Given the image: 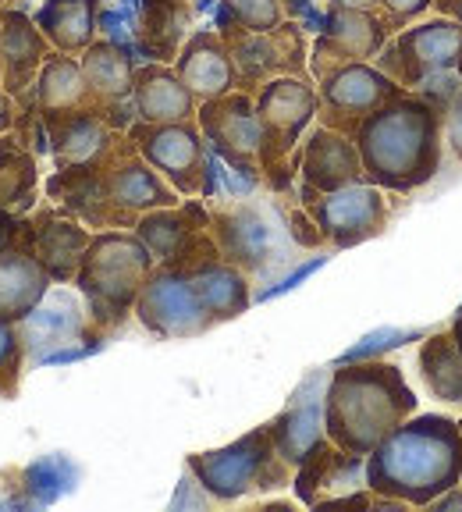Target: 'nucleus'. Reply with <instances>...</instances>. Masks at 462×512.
<instances>
[{
  "instance_id": "nucleus-1",
  "label": "nucleus",
  "mask_w": 462,
  "mask_h": 512,
  "mask_svg": "<svg viewBox=\"0 0 462 512\" xmlns=\"http://www.w3.org/2000/svg\"><path fill=\"white\" fill-rule=\"evenodd\" d=\"M363 160V178L384 192H416L441 171L445 118L420 93L402 89L370 111L352 132Z\"/></svg>"
},
{
  "instance_id": "nucleus-2",
  "label": "nucleus",
  "mask_w": 462,
  "mask_h": 512,
  "mask_svg": "<svg viewBox=\"0 0 462 512\" xmlns=\"http://www.w3.org/2000/svg\"><path fill=\"white\" fill-rule=\"evenodd\" d=\"M455 484H462V431L452 416L416 409L367 456V491L377 498L427 509Z\"/></svg>"
},
{
  "instance_id": "nucleus-3",
  "label": "nucleus",
  "mask_w": 462,
  "mask_h": 512,
  "mask_svg": "<svg viewBox=\"0 0 462 512\" xmlns=\"http://www.w3.org/2000/svg\"><path fill=\"white\" fill-rule=\"evenodd\" d=\"M416 409L420 399L402 367L381 356L338 363L324 381V434L352 456L367 459Z\"/></svg>"
},
{
  "instance_id": "nucleus-4",
  "label": "nucleus",
  "mask_w": 462,
  "mask_h": 512,
  "mask_svg": "<svg viewBox=\"0 0 462 512\" xmlns=\"http://www.w3.org/2000/svg\"><path fill=\"white\" fill-rule=\"evenodd\" d=\"M153 267L157 260L136 232L104 228L89 239L75 285L86 299L89 324L96 328V335L125 324L128 313L136 310V299Z\"/></svg>"
},
{
  "instance_id": "nucleus-5",
  "label": "nucleus",
  "mask_w": 462,
  "mask_h": 512,
  "mask_svg": "<svg viewBox=\"0 0 462 512\" xmlns=\"http://www.w3.org/2000/svg\"><path fill=\"white\" fill-rule=\"evenodd\" d=\"M189 473L203 491L217 502H239L253 491H271L292 480V466L278 456L271 427H253L249 434L235 438L231 445L192 452L185 459Z\"/></svg>"
},
{
  "instance_id": "nucleus-6",
  "label": "nucleus",
  "mask_w": 462,
  "mask_h": 512,
  "mask_svg": "<svg viewBox=\"0 0 462 512\" xmlns=\"http://www.w3.org/2000/svg\"><path fill=\"white\" fill-rule=\"evenodd\" d=\"M256 114L263 125L260 171L274 189L285 192L292 185V150L320 111V96L303 75H278L256 89Z\"/></svg>"
},
{
  "instance_id": "nucleus-7",
  "label": "nucleus",
  "mask_w": 462,
  "mask_h": 512,
  "mask_svg": "<svg viewBox=\"0 0 462 512\" xmlns=\"http://www.w3.org/2000/svg\"><path fill=\"white\" fill-rule=\"evenodd\" d=\"M203 139L221 157V178L235 196H246L260 182V157H263V125L256 114V100L249 93H224L207 100L196 111Z\"/></svg>"
},
{
  "instance_id": "nucleus-8",
  "label": "nucleus",
  "mask_w": 462,
  "mask_h": 512,
  "mask_svg": "<svg viewBox=\"0 0 462 512\" xmlns=\"http://www.w3.org/2000/svg\"><path fill=\"white\" fill-rule=\"evenodd\" d=\"M132 313L157 338H200L210 328H217L196 285H192L189 271L171 264L153 267Z\"/></svg>"
},
{
  "instance_id": "nucleus-9",
  "label": "nucleus",
  "mask_w": 462,
  "mask_h": 512,
  "mask_svg": "<svg viewBox=\"0 0 462 512\" xmlns=\"http://www.w3.org/2000/svg\"><path fill=\"white\" fill-rule=\"evenodd\" d=\"M462 54V25L438 15L431 22L409 25L388 40L377 57V68L388 72L402 89H416L427 75L452 72Z\"/></svg>"
},
{
  "instance_id": "nucleus-10",
  "label": "nucleus",
  "mask_w": 462,
  "mask_h": 512,
  "mask_svg": "<svg viewBox=\"0 0 462 512\" xmlns=\"http://www.w3.org/2000/svg\"><path fill=\"white\" fill-rule=\"evenodd\" d=\"M128 139L136 143L139 157L150 164L178 196H200L203 171H207V139L196 121H171V125H128Z\"/></svg>"
},
{
  "instance_id": "nucleus-11",
  "label": "nucleus",
  "mask_w": 462,
  "mask_h": 512,
  "mask_svg": "<svg viewBox=\"0 0 462 512\" xmlns=\"http://www.w3.org/2000/svg\"><path fill=\"white\" fill-rule=\"evenodd\" d=\"M306 214L317 224L320 239L335 249H352L363 242L377 239L388 228V200L384 189L367 178H359L352 185H342L335 192L313 196L310 203H303Z\"/></svg>"
},
{
  "instance_id": "nucleus-12",
  "label": "nucleus",
  "mask_w": 462,
  "mask_h": 512,
  "mask_svg": "<svg viewBox=\"0 0 462 512\" xmlns=\"http://www.w3.org/2000/svg\"><path fill=\"white\" fill-rule=\"evenodd\" d=\"M399 93H402L399 82L391 79L388 72H381L377 64L345 61L320 79L317 96H320V111H324L320 118H324L327 128H338V132L352 136L359 121Z\"/></svg>"
},
{
  "instance_id": "nucleus-13",
  "label": "nucleus",
  "mask_w": 462,
  "mask_h": 512,
  "mask_svg": "<svg viewBox=\"0 0 462 512\" xmlns=\"http://www.w3.org/2000/svg\"><path fill=\"white\" fill-rule=\"evenodd\" d=\"M132 232L143 239L157 264H171L189 271L196 260L217 253V242L210 235V214L200 203H178V207L150 210L136 221Z\"/></svg>"
},
{
  "instance_id": "nucleus-14",
  "label": "nucleus",
  "mask_w": 462,
  "mask_h": 512,
  "mask_svg": "<svg viewBox=\"0 0 462 512\" xmlns=\"http://www.w3.org/2000/svg\"><path fill=\"white\" fill-rule=\"evenodd\" d=\"M82 75H86L89 100L93 111L118 132L128 128L136 118V104H132V86H136V61L132 50L111 40H93L82 50Z\"/></svg>"
},
{
  "instance_id": "nucleus-15",
  "label": "nucleus",
  "mask_w": 462,
  "mask_h": 512,
  "mask_svg": "<svg viewBox=\"0 0 462 512\" xmlns=\"http://www.w3.org/2000/svg\"><path fill=\"white\" fill-rule=\"evenodd\" d=\"M235 61V75L246 89H260L267 79L303 72V36L299 25H285L271 32H246L228 29L221 32Z\"/></svg>"
},
{
  "instance_id": "nucleus-16",
  "label": "nucleus",
  "mask_w": 462,
  "mask_h": 512,
  "mask_svg": "<svg viewBox=\"0 0 462 512\" xmlns=\"http://www.w3.org/2000/svg\"><path fill=\"white\" fill-rule=\"evenodd\" d=\"M359 477L367 480V459L342 452L335 441H320L303 466H295V495L306 505H374L370 495H356Z\"/></svg>"
},
{
  "instance_id": "nucleus-17",
  "label": "nucleus",
  "mask_w": 462,
  "mask_h": 512,
  "mask_svg": "<svg viewBox=\"0 0 462 512\" xmlns=\"http://www.w3.org/2000/svg\"><path fill=\"white\" fill-rule=\"evenodd\" d=\"M388 32V22L377 11L331 8L313 47V72L324 79L331 68L345 61H370L388 43Z\"/></svg>"
},
{
  "instance_id": "nucleus-18",
  "label": "nucleus",
  "mask_w": 462,
  "mask_h": 512,
  "mask_svg": "<svg viewBox=\"0 0 462 512\" xmlns=\"http://www.w3.org/2000/svg\"><path fill=\"white\" fill-rule=\"evenodd\" d=\"M292 164L299 171V182H303V203L363 178V160H359L352 136L327 125L313 128L303 150L292 157Z\"/></svg>"
},
{
  "instance_id": "nucleus-19",
  "label": "nucleus",
  "mask_w": 462,
  "mask_h": 512,
  "mask_svg": "<svg viewBox=\"0 0 462 512\" xmlns=\"http://www.w3.org/2000/svg\"><path fill=\"white\" fill-rule=\"evenodd\" d=\"M54 278L32 253V224H18L11 246L0 253V317L25 324L47 299Z\"/></svg>"
},
{
  "instance_id": "nucleus-20",
  "label": "nucleus",
  "mask_w": 462,
  "mask_h": 512,
  "mask_svg": "<svg viewBox=\"0 0 462 512\" xmlns=\"http://www.w3.org/2000/svg\"><path fill=\"white\" fill-rule=\"evenodd\" d=\"M210 235L228 264L242 267L246 274H260L278 260V242H274L271 221L249 203L221 207L210 214Z\"/></svg>"
},
{
  "instance_id": "nucleus-21",
  "label": "nucleus",
  "mask_w": 462,
  "mask_h": 512,
  "mask_svg": "<svg viewBox=\"0 0 462 512\" xmlns=\"http://www.w3.org/2000/svg\"><path fill=\"white\" fill-rule=\"evenodd\" d=\"M175 72L200 104L217 100V96L231 93V89L239 86V75H235V61H231L228 43H224V36L214 29L192 32L189 43L178 50Z\"/></svg>"
},
{
  "instance_id": "nucleus-22",
  "label": "nucleus",
  "mask_w": 462,
  "mask_h": 512,
  "mask_svg": "<svg viewBox=\"0 0 462 512\" xmlns=\"http://www.w3.org/2000/svg\"><path fill=\"white\" fill-rule=\"evenodd\" d=\"M47 128H50V153L57 160V171L89 168L96 160H104L111 153V146L121 139L93 107L47 118Z\"/></svg>"
},
{
  "instance_id": "nucleus-23",
  "label": "nucleus",
  "mask_w": 462,
  "mask_h": 512,
  "mask_svg": "<svg viewBox=\"0 0 462 512\" xmlns=\"http://www.w3.org/2000/svg\"><path fill=\"white\" fill-rule=\"evenodd\" d=\"M47 47V36L36 29V22L25 11H0V64H4L0 82H4V93L25 96V89L36 86V75L50 57Z\"/></svg>"
},
{
  "instance_id": "nucleus-24",
  "label": "nucleus",
  "mask_w": 462,
  "mask_h": 512,
  "mask_svg": "<svg viewBox=\"0 0 462 512\" xmlns=\"http://www.w3.org/2000/svg\"><path fill=\"white\" fill-rule=\"evenodd\" d=\"M132 104H136V121L146 125H171V121H196L200 100L189 93L175 68L164 64H139L136 86H132Z\"/></svg>"
},
{
  "instance_id": "nucleus-25",
  "label": "nucleus",
  "mask_w": 462,
  "mask_h": 512,
  "mask_svg": "<svg viewBox=\"0 0 462 512\" xmlns=\"http://www.w3.org/2000/svg\"><path fill=\"white\" fill-rule=\"evenodd\" d=\"M189 278L200 292L203 306H207L214 324H228V320L242 317L253 306V288H249V274L242 267L228 264L221 249L189 267Z\"/></svg>"
},
{
  "instance_id": "nucleus-26",
  "label": "nucleus",
  "mask_w": 462,
  "mask_h": 512,
  "mask_svg": "<svg viewBox=\"0 0 462 512\" xmlns=\"http://www.w3.org/2000/svg\"><path fill=\"white\" fill-rule=\"evenodd\" d=\"M89 239L93 235L68 214L47 210V214L32 221V253H36V260L47 267V274L54 281H75Z\"/></svg>"
},
{
  "instance_id": "nucleus-27",
  "label": "nucleus",
  "mask_w": 462,
  "mask_h": 512,
  "mask_svg": "<svg viewBox=\"0 0 462 512\" xmlns=\"http://www.w3.org/2000/svg\"><path fill=\"white\" fill-rule=\"evenodd\" d=\"M271 438L274 448H278V456L285 459L288 466H303L310 459V452L327 438L324 434V392L320 395H295L292 406L285 413H278L271 420Z\"/></svg>"
},
{
  "instance_id": "nucleus-28",
  "label": "nucleus",
  "mask_w": 462,
  "mask_h": 512,
  "mask_svg": "<svg viewBox=\"0 0 462 512\" xmlns=\"http://www.w3.org/2000/svg\"><path fill=\"white\" fill-rule=\"evenodd\" d=\"M32 89H36V111H43V118H57V114L93 107L82 64L75 61L72 54H61V50H54V54L43 61Z\"/></svg>"
},
{
  "instance_id": "nucleus-29",
  "label": "nucleus",
  "mask_w": 462,
  "mask_h": 512,
  "mask_svg": "<svg viewBox=\"0 0 462 512\" xmlns=\"http://www.w3.org/2000/svg\"><path fill=\"white\" fill-rule=\"evenodd\" d=\"M96 0H43L36 11V29L61 54H82L96 36Z\"/></svg>"
},
{
  "instance_id": "nucleus-30",
  "label": "nucleus",
  "mask_w": 462,
  "mask_h": 512,
  "mask_svg": "<svg viewBox=\"0 0 462 512\" xmlns=\"http://www.w3.org/2000/svg\"><path fill=\"white\" fill-rule=\"evenodd\" d=\"M416 367H420V381L431 392V399L462 406V352L455 345L452 328L423 338L420 352H416Z\"/></svg>"
},
{
  "instance_id": "nucleus-31",
  "label": "nucleus",
  "mask_w": 462,
  "mask_h": 512,
  "mask_svg": "<svg viewBox=\"0 0 462 512\" xmlns=\"http://www.w3.org/2000/svg\"><path fill=\"white\" fill-rule=\"evenodd\" d=\"M36 203V160L29 153L0 150V207L25 214Z\"/></svg>"
},
{
  "instance_id": "nucleus-32",
  "label": "nucleus",
  "mask_w": 462,
  "mask_h": 512,
  "mask_svg": "<svg viewBox=\"0 0 462 512\" xmlns=\"http://www.w3.org/2000/svg\"><path fill=\"white\" fill-rule=\"evenodd\" d=\"M22 356H25V342H22V328L15 320L0 317V395L8 399L18 388V374H22Z\"/></svg>"
},
{
  "instance_id": "nucleus-33",
  "label": "nucleus",
  "mask_w": 462,
  "mask_h": 512,
  "mask_svg": "<svg viewBox=\"0 0 462 512\" xmlns=\"http://www.w3.org/2000/svg\"><path fill=\"white\" fill-rule=\"evenodd\" d=\"M235 15V25L246 32H271L285 22L281 0H224Z\"/></svg>"
},
{
  "instance_id": "nucleus-34",
  "label": "nucleus",
  "mask_w": 462,
  "mask_h": 512,
  "mask_svg": "<svg viewBox=\"0 0 462 512\" xmlns=\"http://www.w3.org/2000/svg\"><path fill=\"white\" fill-rule=\"evenodd\" d=\"M416 338H423V331H399V328L374 331V335H367L359 345H352V349L345 352V356H342L338 363H349V360H374V356H381L384 349H399V345L416 342Z\"/></svg>"
},
{
  "instance_id": "nucleus-35",
  "label": "nucleus",
  "mask_w": 462,
  "mask_h": 512,
  "mask_svg": "<svg viewBox=\"0 0 462 512\" xmlns=\"http://www.w3.org/2000/svg\"><path fill=\"white\" fill-rule=\"evenodd\" d=\"M416 93H420L423 100H427V104H434L441 114H445L448 107H452L455 100L462 96V75L455 72V68H452V72L427 75V79H423L420 86H416Z\"/></svg>"
},
{
  "instance_id": "nucleus-36",
  "label": "nucleus",
  "mask_w": 462,
  "mask_h": 512,
  "mask_svg": "<svg viewBox=\"0 0 462 512\" xmlns=\"http://www.w3.org/2000/svg\"><path fill=\"white\" fill-rule=\"evenodd\" d=\"M377 8L384 11V22L388 29H402L413 18H420L427 8H434V0H377Z\"/></svg>"
},
{
  "instance_id": "nucleus-37",
  "label": "nucleus",
  "mask_w": 462,
  "mask_h": 512,
  "mask_svg": "<svg viewBox=\"0 0 462 512\" xmlns=\"http://www.w3.org/2000/svg\"><path fill=\"white\" fill-rule=\"evenodd\" d=\"M441 118H445L448 150H452V153H455V160H459V164H462V96H459V100H455L452 107H448L445 114H441Z\"/></svg>"
},
{
  "instance_id": "nucleus-38",
  "label": "nucleus",
  "mask_w": 462,
  "mask_h": 512,
  "mask_svg": "<svg viewBox=\"0 0 462 512\" xmlns=\"http://www.w3.org/2000/svg\"><path fill=\"white\" fill-rule=\"evenodd\" d=\"M324 264H327V256H313L310 264H303V267H299V271H292V274H288L285 281H281V285L267 288V292H263L260 299H274V296H285V292H292V288L299 285V281H306V278H310L313 271H320V267H324Z\"/></svg>"
},
{
  "instance_id": "nucleus-39",
  "label": "nucleus",
  "mask_w": 462,
  "mask_h": 512,
  "mask_svg": "<svg viewBox=\"0 0 462 512\" xmlns=\"http://www.w3.org/2000/svg\"><path fill=\"white\" fill-rule=\"evenodd\" d=\"M427 509H462V484H455V488H448V491H441L438 498H434Z\"/></svg>"
},
{
  "instance_id": "nucleus-40",
  "label": "nucleus",
  "mask_w": 462,
  "mask_h": 512,
  "mask_svg": "<svg viewBox=\"0 0 462 512\" xmlns=\"http://www.w3.org/2000/svg\"><path fill=\"white\" fill-rule=\"evenodd\" d=\"M15 228H18L15 214H11V210L0 207V253H4V249L11 246V239H15Z\"/></svg>"
},
{
  "instance_id": "nucleus-41",
  "label": "nucleus",
  "mask_w": 462,
  "mask_h": 512,
  "mask_svg": "<svg viewBox=\"0 0 462 512\" xmlns=\"http://www.w3.org/2000/svg\"><path fill=\"white\" fill-rule=\"evenodd\" d=\"M434 8H438V15H445L462 25V0H434Z\"/></svg>"
},
{
  "instance_id": "nucleus-42",
  "label": "nucleus",
  "mask_w": 462,
  "mask_h": 512,
  "mask_svg": "<svg viewBox=\"0 0 462 512\" xmlns=\"http://www.w3.org/2000/svg\"><path fill=\"white\" fill-rule=\"evenodd\" d=\"M281 8H285V15H292V18H303L306 11L313 8V0H281Z\"/></svg>"
},
{
  "instance_id": "nucleus-43",
  "label": "nucleus",
  "mask_w": 462,
  "mask_h": 512,
  "mask_svg": "<svg viewBox=\"0 0 462 512\" xmlns=\"http://www.w3.org/2000/svg\"><path fill=\"white\" fill-rule=\"evenodd\" d=\"M331 8H359V11H377V0H331Z\"/></svg>"
},
{
  "instance_id": "nucleus-44",
  "label": "nucleus",
  "mask_w": 462,
  "mask_h": 512,
  "mask_svg": "<svg viewBox=\"0 0 462 512\" xmlns=\"http://www.w3.org/2000/svg\"><path fill=\"white\" fill-rule=\"evenodd\" d=\"M452 335H455V345H459V352H462V306L455 310V317H452Z\"/></svg>"
},
{
  "instance_id": "nucleus-45",
  "label": "nucleus",
  "mask_w": 462,
  "mask_h": 512,
  "mask_svg": "<svg viewBox=\"0 0 462 512\" xmlns=\"http://www.w3.org/2000/svg\"><path fill=\"white\" fill-rule=\"evenodd\" d=\"M125 8H128V11H136V15H139V11L146 8V0H125Z\"/></svg>"
},
{
  "instance_id": "nucleus-46",
  "label": "nucleus",
  "mask_w": 462,
  "mask_h": 512,
  "mask_svg": "<svg viewBox=\"0 0 462 512\" xmlns=\"http://www.w3.org/2000/svg\"><path fill=\"white\" fill-rule=\"evenodd\" d=\"M196 8H200V11H214V8H217V0H200Z\"/></svg>"
},
{
  "instance_id": "nucleus-47",
  "label": "nucleus",
  "mask_w": 462,
  "mask_h": 512,
  "mask_svg": "<svg viewBox=\"0 0 462 512\" xmlns=\"http://www.w3.org/2000/svg\"><path fill=\"white\" fill-rule=\"evenodd\" d=\"M455 72H459V75H462V54H459V64H455Z\"/></svg>"
},
{
  "instance_id": "nucleus-48",
  "label": "nucleus",
  "mask_w": 462,
  "mask_h": 512,
  "mask_svg": "<svg viewBox=\"0 0 462 512\" xmlns=\"http://www.w3.org/2000/svg\"><path fill=\"white\" fill-rule=\"evenodd\" d=\"M0 75H4V64H0Z\"/></svg>"
},
{
  "instance_id": "nucleus-49",
  "label": "nucleus",
  "mask_w": 462,
  "mask_h": 512,
  "mask_svg": "<svg viewBox=\"0 0 462 512\" xmlns=\"http://www.w3.org/2000/svg\"><path fill=\"white\" fill-rule=\"evenodd\" d=\"M459 431H462V420H459Z\"/></svg>"
}]
</instances>
